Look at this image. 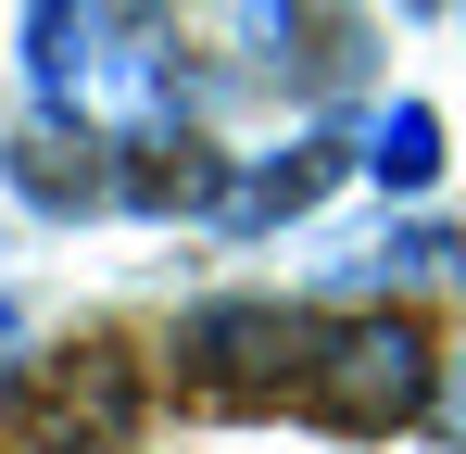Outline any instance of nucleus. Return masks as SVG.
Here are the masks:
<instances>
[{"instance_id":"obj_1","label":"nucleus","mask_w":466,"mask_h":454,"mask_svg":"<svg viewBox=\"0 0 466 454\" xmlns=\"http://www.w3.org/2000/svg\"><path fill=\"white\" fill-rule=\"evenodd\" d=\"M328 429H403L416 404H429V328L416 315H353V328H315L303 366H290Z\"/></svg>"},{"instance_id":"obj_2","label":"nucleus","mask_w":466,"mask_h":454,"mask_svg":"<svg viewBox=\"0 0 466 454\" xmlns=\"http://www.w3.org/2000/svg\"><path fill=\"white\" fill-rule=\"evenodd\" d=\"M303 341H315V328H303V315H278V303H202V315L177 328V366L239 391V378H290V366H303Z\"/></svg>"},{"instance_id":"obj_3","label":"nucleus","mask_w":466,"mask_h":454,"mask_svg":"<svg viewBox=\"0 0 466 454\" xmlns=\"http://www.w3.org/2000/svg\"><path fill=\"white\" fill-rule=\"evenodd\" d=\"M88 0H25V88H38V114H76L88 101Z\"/></svg>"},{"instance_id":"obj_4","label":"nucleus","mask_w":466,"mask_h":454,"mask_svg":"<svg viewBox=\"0 0 466 454\" xmlns=\"http://www.w3.org/2000/svg\"><path fill=\"white\" fill-rule=\"evenodd\" d=\"M328 177H340V139H303L290 164H265V177H239V190H228V227H278V215H303Z\"/></svg>"},{"instance_id":"obj_5","label":"nucleus","mask_w":466,"mask_h":454,"mask_svg":"<svg viewBox=\"0 0 466 454\" xmlns=\"http://www.w3.org/2000/svg\"><path fill=\"white\" fill-rule=\"evenodd\" d=\"M366 164H379V190H429V177H441V114H429V101H390Z\"/></svg>"},{"instance_id":"obj_6","label":"nucleus","mask_w":466,"mask_h":454,"mask_svg":"<svg viewBox=\"0 0 466 454\" xmlns=\"http://www.w3.org/2000/svg\"><path fill=\"white\" fill-rule=\"evenodd\" d=\"M429 417H441V442L466 454V354H454V366H441V391H429Z\"/></svg>"},{"instance_id":"obj_7","label":"nucleus","mask_w":466,"mask_h":454,"mask_svg":"<svg viewBox=\"0 0 466 454\" xmlns=\"http://www.w3.org/2000/svg\"><path fill=\"white\" fill-rule=\"evenodd\" d=\"M239 38H252V51H278V38H290V0H239Z\"/></svg>"},{"instance_id":"obj_8","label":"nucleus","mask_w":466,"mask_h":454,"mask_svg":"<svg viewBox=\"0 0 466 454\" xmlns=\"http://www.w3.org/2000/svg\"><path fill=\"white\" fill-rule=\"evenodd\" d=\"M13 378H25V303L0 291V391H13Z\"/></svg>"}]
</instances>
